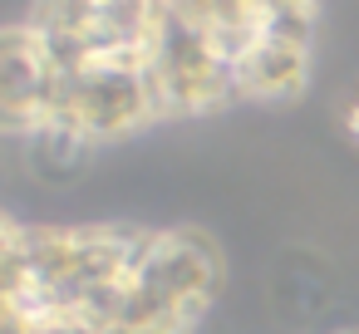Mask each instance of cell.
Listing matches in <instances>:
<instances>
[{"mask_svg": "<svg viewBox=\"0 0 359 334\" xmlns=\"http://www.w3.org/2000/svg\"><path fill=\"white\" fill-rule=\"evenodd\" d=\"M148 123H158L148 94V55H99L84 69L60 74L55 113L45 128H65L99 148L114 138H133Z\"/></svg>", "mask_w": 359, "mask_h": 334, "instance_id": "1", "label": "cell"}, {"mask_svg": "<svg viewBox=\"0 0 359 334\" xmlns=\"http://www.w3.org/2000/svg\"><path fill=\"white\" fill-rule=\"evenodd\" d=\"M148 94L158 118H197V113L241 104L236 64L207 40V30L182 25L168 11L148 45Z\"/></svg>", "mask_w": 359, "mask_h": 334, "instance_id": "2", "label": "cell"}, {"mask_svg": "<svg viewBox=\"0 0 359 334\" xmlns=\"http://www.w3.org/2000/svg\"><path fill=\"white\" fill-rule=\"evenodd\" d=\"M222 270L226 265H222V251L212 236L187 231V226H163V231L143 226V241L133 256V280L148 295L207 314L222 290Z\"/></svg>", "mask_w": 359, "mask_h": 334, "instance_id": "3", "label": "cell"}, {"mask_svg": "<svg viewBox=\"0 0 359 334\" xmlns=\"http://www.w3.org/2000/svg\"><path fill=\"white\" fill-rule=\"evenodd\" d=\"M60 69L45 40L20 20L0 25V138H35L55 113Z\"/></svg>", "mask_w": 359, "mask_h": 334, "instance_id": "4", "label": "cell"}, {"mask_svg": "<svg viewBox=\"0 0 359 334\" xmlns=\"http://www.w3.org/2000/svg\"><path fill=\"white\" fill-rule=\"evenodd\" d=\"M310 45L315 40H295V35L266 30L236 60L241 99H251V104H290V99H300L305 84H310Z\"/></svg>", "mask_w": 359, "mask_h": 334, "instance_id": "5", "label": "cell"}, {"mask_svg": "<svg viewBox=\"0 0 359 334\" xmlns=\"http://www.w3.org/2000/svg\"><path fill=\"white\" fill-rule=\"evenodd\" d=\"M25 241V221H15L11 211H0V256H6L11 246H20Z\"/></svg>", "mask_w": 359, "mask_h": 334, "instance_id": "6", "label": "cell"}, {"mask_svg": "<svg viewBox=\"0 0 359 334\" xmlns=\"http://www.w3.org/2000/svg\"><path fill=\"white\" fill-rule=\"evenodd\" d=\"M344 133H349V138L359 143V94H354V99L344 104Z\"/></svg>", "mask_w": 359, "mask_h": 334, "instance_id": "7", "label": "cell"}, {"mask_svg": "<svg viewBox=\"0 0 359 334\" xmlns=\"http://www.w3.org/2000/svg\"><path fill=\"white\" fill-rule=\"evenodd\" d=\"M344 334H359V329H344Z\"/></svg>", "mask_w": 359, "mask_h": 334, "instance_id": "8", "label": "cell"}]
</instances>
